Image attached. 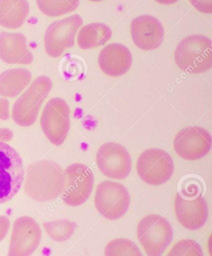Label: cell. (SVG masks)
<instances>
[{
	"instance_id": "obj_1",
	"label": "cell",
	"mask_w": 212,
	"mask_h": 256,
	"mask_svg": "<svg viewBox=\"0 0 212 256\" xmlns=\"http://www.w3.org/2000/svg\"><path fill=\"white\" fill-rule=\"evenodd\" d=\"M212 40L203 35L194 34L178 44L174 52L176 65L186 72L198 74L212 66Z\"/></svg>"
},
{
	"instance_id": "obj_2",
	"label": "cell",
	"mask_w": 212,
	"mask_h": 256,
	"mask_svg": "<svg viewBox=\"0 0 212 256\" xmlns=\"http://www.w3.org/2000/svg\"><path fill=\"white\" fill-rule=\"evenodd\" d=\"M52 86V80L48 76H40L35 79L12 107V118L15 124L22 127L34 124Z\"/></svg>"
},
{
	"instance_id": "obj_3",
	"label": "cell",
	"mask_w": 212,
	"mask_h": 256,
	"mask_svg": "<svg viewBox=\"0 0 212 256\" xmlns=\"http://www.w3.org/2000/svg\"><path fill=\"white\" fill-rule=\"evenodd\" d=\"M137 236L148 256H162L172 242L174 232L168 220L153 214L140 220Z\"/></svg>"
},
{
	"instance_id": "obj_4",
	"label": "cell",
	"mask_w": 212,
	"mask_h": 256,
	"mask_svg": "<svg viewBox=\"0 0 212 256\" xmlns=\"http://www.w3.org/2000/svg\"><path fill=\"white\" fill-rule=\"evenodd\" d=\"M24 178L21 156L11 146L0 142V204L11 200L18 193Z\"/></svg>"
},
{
	"instance_id": "obj_5",
	"label": "cell",
	"mask_w": 212,
	"mask_h": 256,
	"mask_svg": "<svg viewBox=\"0 0 212 256\" xmlns=\"http://www.w3.org/2000/svg\"><path fill=\"white\" fill-rule=\"evenodd\" d=\"M94 206L102 216L109 220H117L126 214L131 204L128 190L116 182H102L97 186Z\"/></svg>"
},
{
	"instance_id": "obj_6",
	"label": "cell",
	"mask_w": 212,
	"mask_h": 256,
	"mask_svg": "<svg viewBox=\"0 0 212 256\" xmlns=\"http://www.w3.org/2000/svg\"><path fill=\"white\" fill-rule=\"evenodd\" d=\"M174 164L166 151L152 148L143 152L138 158L136 171L140 178L150 186L162 185L172 178Z\"/></svg>"
},
{
	"instance_id": "obj_7",
	"label": "cell",
	"mask_w": 212,
	"mask_h": 256,
	"mask_svg": "<svg viewBox=\"0 0 212 256\" xmlns=\"http://www.w3.org/2000/svg\"><path fill=\"white\" fill-rule=\"evenodd\" d=\"M63 201L68 206H80L88 200L92 192L94 176L92 170L83 164H73L66 168Z\"/></svg>"
},
{
	"instance_id": "obj_8",
	"label": "cell",
	"mask_w": 212,
	"mask_h": 256,
	"mask_svg": "<svg viewBox=\"0 0 212 256\" xmlns=\"http://www.w3.org/2000/svg\"><path fill=\"white\" fill-rule=\"evenodd\" d=\"M70 109L65 100L53 98L48 102L40 117V126L52 144H62L70 130Z\"/></svg>"
},
{
	"instance_id": "obj_9",
	"label": "cell",
	"mask_w": 212,
	"mask_h": 256,
	"mask_svg": "<svg viewBox=\"0 0 212 256\" xmlns=\"http://www.w3.org/2000/svg\"><path fill=\"white\" fill-rule=\"evenodd\" d=\"M83 24L78 14L53 22L48 26L44 36L46 52L51 58H58L75 44L76 32Z\"/></svg>"
},
{
	"instance_id": "obj_10",
	"label": "cell",
	"mask_w": 212,
	"mask_h": 256,
	"mask_svg": "<svg viewBox=\"0 0 212 256\" xmlns=\"http://www.w3.org/2000/svg\"><path fill=\"white\" fill-rule=\"evenodd\" d=\"M96 160L99 170L104 176L116 180H122L132 171L131 156L119 143H104L97 151Z\"/></svg>"
},
{
	"instance_id": "obj_11",
	"label": "cell",
	"mask_w": 212,
	"mask_h": 256,
	"mask_svg": "<svg viewBox=\"0 0 212 256\" xmlns=\"http://www.w3.org/2000/svg\"><path fill=\"white\" fill-rule=\"evenodd\" d=\"M210 132L204 128L193 126L184 128L176 136L174 149L184 160H198L206 157L212 148Z\"/></svg>"
},
{
	"instance_id": "obj_12",
	"label": "cell",
	"mask_w": 212,
	"mask_h": 256,
	"mask_svg": "<svg viewBox=\"0 0 212 256\" xmlns=\"http://www.w3.org/2000/svg\"><path fill=\"white\" fill-rule=\"evenodd\" d=\"M42 238L40 225L32 218L22 216L14 222L8 256H30Z\"/></svg>"
},
{
	"instance_id": "obj_13",
	"label": "cell",
	"mask_w": 212,
	"mask_h": 256,
	"mask_svg": "<svg viewBox=\"0 0 212 256\" xmlns=\"http://www.w3.org/2000/svg\"><path fill=\"white\" fill-rule=\"evenodd\" d=\"M174 211L178 222L189 230L200 229L208 222V204L201 196L192 198L177 194L174 200Z\"/></svg>"
},
{
	"instance_id": "obj_14",
	"label": "cell",
	"mask_w": 212,
	"mask_h": 256,
	"mask_svg": "<svg viewBox=\"0 0 212 256\" xmlns=\"http://www.w3.org/2000/svg\"><path fill=\"white\" fill-rule=\"evenodd\" d=\"M131 34L135 45L140 50H152L162 44L164 32L162 22L156 18L142 15L132 20Z\"/></svg>"
},
{
	"instance_id": "obj_15",
	"label": "cell",
	"mask_w": 212,
	"mask_h": 256,
	"mask_svg": "<svg viewBox=\"0 0 212 256\" xmlns=\"http://www.w3.org/2000/svg\"><path fill=\"white\" fill-rule=\"evenodd\" d=\"M98 64L101 70L106 75L114 78L122 76L131 68L132 53L121 44H110L100 53Z\"/></svg>"
},
{
	"instance_id": "obj_16",
	"label": "cell",
	"mask_w": 212,
	"mask_h": 256,
	"mask_svg": "<svg viewBox=\"0 0 212 256\" xmlns=\"http://www.w3.org/2000/svg\"><path fill=\"white\" fill-rule=\"evenodd\" d=\"M0 58L9 64L28 65L33 61L28 50L26 38L22 33H0Z\"/></svg>"
},
{
	"instance_id": "obj_17",
	"label": "cell",
	"mask_w": 212,
	"mask_h": 256,
	"mask_svg": "<svg viewBox=\"0 0 212 256\" xmlns=\"http://www.w3.org/2000/svg\"><path fill=\"white\" fill-rule=\"evenodd\" d=\"M32 80V74L25 68H12L0 74V96L14 98Z\"/></svg>"
},
{
	"instance_id": "obj_18",
	"label": "cell",
	"mask_w": 212,
	"mask_h": 256,
	"mask_svg": "<svg viewBox=\"0 0 212 256\" xmlns=\"http://www.w3.org/2000/svg\"><path fill=\"white\" fill-rule=\"evenodd\" d=\"M30 12V5L25 0H0V25L9 29L22 26Z\"/></svg>"
},
{
	"instance_id": "obj_19",
	"label": "cell",
	"mask_w": 212,
	"mask_h": 256,
	"mask_svg": "<svg viewBox=\"0 0 212 256\" xmlns=\"http://www.w3.org/2000/svg\"><path fill=\"white\" fill-rule=\"evenodd\" d=\"M112 30L104 23H91L84 26L79 32L78 43L79 48L86 50L99 47L111 39Z\"/></svg>"
},
{
	"instance_id": "obj_20",
	"label": "cell",
	"mask_w": 212,
	"mask_h": 256,
	"mask_svg": "<svg viewBox=\"0 0 212 256\" xmlns=\"http://www.w3.org/2000/svg\"><path fill=\"white\" fill-rule=\"evenodd\" d=\"M43 226L51 239L55 242H64L73 235L76 225V222L70 220H61L44 222Z\"/></svg>"
},
{
	"instance_id": "obj_21",
	"label": "cell",
	"mask_w": 212,
	"mask_h": 256,
	"mask_svg": "<svg viewBox=\"0 0 212 256\" xmlns=\"http://www.w3.org/2000/svg\"><path fill=\"white\" fill-rule=\"evenodd\" d=\"M104 256H143L141 250L132 240L125 238L112 240L106 246Z\"/></svg>"
},
{
	"instance_id": "obj_22",
	"label": "cell",
	"mask_w": 212,
	"mask_h": 256,
	"mask_svg": "<svg viewBox=\"0 0 212 256\" xmlns=\"http://www.w3.org/2000/svg\"><path fill=\"white\" fill-rule=\"evenodd\" d=\"M37 4L40 11L48 16L56 17L74 11L79 4L76 0L71 1H37Z\"/></svg>"
},
{
	"instance_id": "obj_23",
	"label": "cell",
	"mask_w": 212,
	"mask_h": 256,
	"mask_svg": "<svg viewBox=\"0 0 212 256\" xmlns=\"http://www.w3.org/2000/svg\"><path fill=\"white\" fill-rule=\"evenodd\" d=\"M166 256H204L200 245L196 240L184 239L175 243Z\"/></svg>"
},
{
	"instance_id": "obj_24",
	"label": "cell",
	"mask_w": 212,
	"mask_h": 256,
	"mask_svg": "<svg viewBox=\"0 0 212 256\" xmlns=\"http://www.w3.org/2000/svg\"><path fill=\"white\" fill-rule=\"evenodd\" d=\"M10 222L8 218L0 215V242L4 239L8 232Z\"/></svg>"
},
{
	"instance_id": "obj_25",
	"label": "cell",
	"mask_w": 212,
	"mask_h": 256,
	"mask_svg": "<svg viewBox=\"0 0 212 256\" xmlns=\"http://www.w3.org/2000/svg\"><path fill=\"white\" fill-rule=\"evenodd\" d=\"M10 118V103L7 99L0 97V120H7Z\"/></svg>"
},
{
	"instance_id": "obj_26",
	"label": "cell",
	"mask_w": 212,
	"mask_h": 256,
	"mask_svg": "<svg viewBox=\"0 0 212 256\" xmlns=\"http://www.w3.org/2000/svg\"><path fill=\"white\" fill-rule=\"evenodd\" d=\"M14 138V133L8 128H0V142H10Z\"/></svg>"
}]
</instances>
